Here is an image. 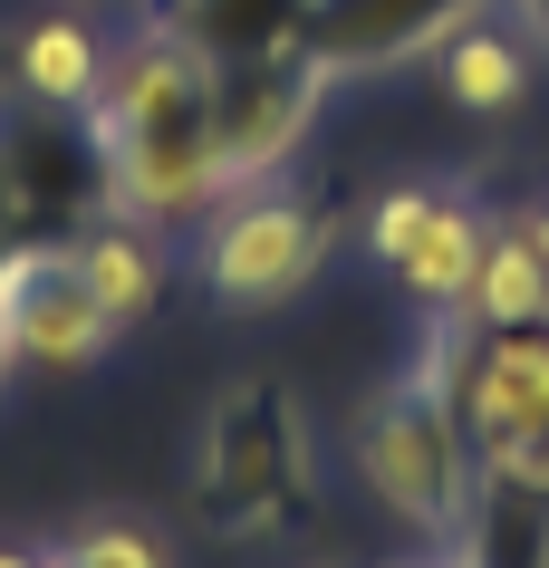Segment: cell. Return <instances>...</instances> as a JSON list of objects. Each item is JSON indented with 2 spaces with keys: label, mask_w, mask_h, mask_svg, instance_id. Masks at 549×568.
<instances>
[{
  "label": "cell",
  "mask_w": 549,
  "mask_h": 568,
  "mask_svg": "<svg viewBox=\"0 0 549 568\" xmlns=\"http://www.w3.org/2000/svg\"><path fill=\"white\" fill-rule=\"evenodd\" d=\"M49 568H174V559H164V539L135 530V520H88L78 539L49 549Z\"/></svg>",
  "instance_id": "obj_17"
},
{
  "label": "cell",
  "mask_w": 549,
  "mask_h": 568,
  "mask_svg": "<svg viewBox=\"0 0 549 568\" xmlns=\"http://www.w3.org/2000/svg\"><path fill=\"white\" fill-rule=\"evenodd\" d=\"M68 251H78V270H88V290H96V308H106L116 328L154 318L164 280H174V251H164V232H154L145 212H125V203H106L88 232L68 241Z\"/></svg>",
  "instance_id": "obj_13"
},
{
  "label": "cell",
  "mask_w": 549,
  "mask_h": 568,
  "mask_svg": "<svg viewBox=\"0 0 549 568\" xmlns=\"http://www.w3.org/2000/svg\"><path fill=\"white\" fill-rule=\"evenodd\" d=\"M425 347L444 366L482 463L549 481V328H472L462 308H434Z\"/></svg>",
  "instance_id": "obj_6"
},
{
  "label": "cell",
  "mask_w": 549,
  "mask_h": 568,
  "mask_svg": "<svg viewBox=\"0 0 549 568\" xmlns=\"http://www.w3.org/2000/svg\"><path fill=\"white\" fill-rule=\"evenodd\" d=\"M482 10L491 0H318L308 10V59L328 78H386V68L434 59Z\"/></svg>",
  "instance_id": "obj_10"
},
{
  "label": "cell",
  "mask_w": 549,
  "mask_h": 568,
  "mask_svg": "<svg viewBox=\"0 0 549 568\" xmlns=\"http://www.w3.org/2000/svg\"><path fill=\"white\" fill-rule=\"evenodd\" d=\"M96 78H106V39L78 20V10H49L30 30H10V88L49 97V106H88Z\"/></svg>",
  "instance_id": "obj_15"
},
{
  "label": "cell",
  "mask_w": 549,
  "mask_h": 568,
  "mask_svg": "<svg viewBox=\"0 0 549 568\" xmlns=\"http://www.w3.org/2000/svg\"><path fill=\"white\" fill-rule=\"evenodd\" d=\"M308 10H318V0H145L135 20L174 30L183 49H203L213 68H232V59H279V49H308Z\"/></svg>",
  "instance_id": "obj_12"
},
{
  "label": "cell",
  "mask_w": 549,
  "mask_h": 568,
  "mask_svg": "<svg viewBox=\"0 0 549 568\" xmlns=\"http://www.w3.org/2000/svg\"><path fill=\"white\" fill-rule=\"evenodd\" d=\"M530 78H540V39H530V20H520L511 0H491L482 20H462L434 49V88L454 97L462 116H511L520 97H530Z\"/></svg>",
  "instance_id": "obj_11"
},
{
  "label": "cell",
  "mask_w": 549,
  "mask_h": 568,
  "mask_svg": "<svg viewBox=\"0 0 549 568\" xmlns=\"http://www.w3.org/2000/svg\"><path fill=\"white\" fill-rule=\"evenodd\" d=\"M0 337H10V357L68 376V366H96L116 347V318L96 308L78 251L49 241V251H10V261H0Z\"/></svg>",
  "instance_id": "obj_9"
},
{
  "label": "cell",
  "mask_w": 549,
  "mask_h": 568,
  "mask_svg": "<svg viewBox=\"0 0 549 568\" xmlns=\"http://www.w3.org/2000/svg\"><path fill=\"white\" fill-rule=\"evenodd\" d=\"M444 549H454L462 568H549V481L482 463L472 510L454 520V539H444Z\"/></svg>",
  "instance_id": "obj_14"
},
{
  "label": "cell",
  "mask_w": 549,
  "mask_h": 568,
  "mask_svg": "<svg viewBox=\"0 0 549 568\" xmlns=\"http://www.w3.org/2000/svg\"><path fill=\"white\" fill-rule=\"evenodd\" d=\"M318 510L299 395L279 376H232L193 434V520L213 539H279Z\"/></svg>",
  "instance_id": "obj_2"
},
{
  "label": "cell",
  "mask_w": 549,
  "mask_h": 568,
  "mask_svg": "<svg viewBox=\"0 0 549 568\" xmlns=\"http://www.w3.org/2000/svg\"><path fill=\"white\" fill-rule=\"evenodd\" d=\"M520 232L540 241V261H549V203H530V212H520Z\"/></svg>",
  "instance_id": "obj_19"
},
{
  "label": "cell",
  "mask_w": 549,
  "mask_h": 568,
  "mask_svg": "<svg viewBox=\"0 0 549 568\" xmlns=\"http://www.w3.org/2000/svg\"><path fill=\"white\" fill-rule=\"evenodd\" d=\"M347 222L357 212L337 203V193H318V183H232L213 203V222H203V290L232 308H279L299 300L308 280L337 261V241H347Z\"/></svg>",
  "instance_id": "obj_4"
},
{
  "label": "cell",
  "mask_w": 549,
  "mask_h": 568,
  "mask_svg": "<svg viewBox=\"0 0 549 568\" xmlns=\"http://www.w3.org/2000/svg\"><path fill=\"white\" fill-rule=\"evenodd\" d=\"M520 20H530V39H540V59H549V0H511Z\"/></svg>",
  "instance_id": "obj_18"
},
{
  "label": "cell",
  "mask_w": 549,
  "mask_h": 568,
  "mask_svg": "<svg viewBox=\"0 0 549 568\" xmlns=\"http://www.w3.org/2000/svg\"><path fill=\"white\" fill-rule=\"evenodd\" d=\"M125 10H145V0H125Z\"/></svg>",
  "instance_id": "obj_24"
},
{
  "label": "cell",
  "mask_w": 549,
  "mask_h": 568,
  "mask_svg": "<svg viewBox=\"0 0 549 568\" xmlns=\"http://www.w3.org/2000/svg\"><path fill=\"white\" fill-rule=\"evenodd\" d=\"M106 203H116V174H106L88 106H49V97L0 88V261L78 241Z\"/></svg>",
  "instance_id": "obj_5"
},
{
  "label": "cell",
  "mask_w": 549,
  "mask_h": 568,
  "mask_svg": "<svg viewBox=\"0 0 549 568\" xmlns=\"http://www.w3.org/2000/svg\"><path fill=\"white\" fill-rule=\"evenodd\" d=\"M462 318L472 328H549V261L520 222H491V251L462 290Z\"/></svg>",
  "instance_id": "obj_16"
},
{
  "label": "cell",
  "mask_w": 549,
  "mask_h": 568,
  "mask_svg": "<svg viewBox=\"0 0 549 568\" xmlns=\"http://www.w3.org/2000/svg\"><path fill=\"white\" fill-rule=\"evenodd\" d=\"M366 251L396 270L425 308H462L472 270L491 251V212L462 183H396V193H376V212H366Z\"/></svg>",
  "instance_id": "obj_8"
},
{
  "label": "cell",
  "mask_w": 549,
  "mask_h": 568,
  "mask_svg": "<svg viewBox=\"0 0 549 568\" xmlns=\"http://www.w3.org/2000/svg\"><path fill=\"white\" fill-rule=\"evenodd\" d=\"M116 203L145 212L154 232L213 222V203L232 193L222 174V135H213V59L183 49L174 30L135 20L125 39H106V78L88 97Z\"/></svg>",
  "instance_id": "obj_1"
},
{
  "label": "cell",
  "mask_w": 549,
  "mask_h": 568,
  "mask_svg": "<svg viewBox=\"0 0 549 568\" xmlns=\"http://www.w3.org/2000/svg\"><path fill=\"white\" fill-rule=\"evenodd\" d=\"M0 568H49V559H39V549H0Z\"/></svg>",
  "instance_id": "obj_21"
},
{
  "label": "cell",
  "mask_w": 549,
  "mask_h": 568,
  "mask_svg": "<svg viewBox=\"0 0 549 568\" xmlns=\"http://www.w3.org/2000/svg\"><path fill=\"white\" fill-rule=\"evenodd\" d=\"M328 68L308 49H279V59H232L213 68V135H222V174L232 183H271L289 174V154L308 145V125L328 106Z\"/></svg>",
  "instance_id": "obj_7"
},
{
  "label": "cell",
  "mask_w": 549,
  "mask_h": 568,
  "mask_svg": "<svg viewBox=\"0 0 549 568\" xmlns=\"http://www.w3.org/2000/svg\"><path fill=\"white\" fill-rule=\"evenodd\" d=\"M396 568H462V559L444 549V539H425V559H396Z\"/></svg>",
  "instance_id": "obj_20"
},
{
  "label": "cell",
  "mask_w": 549,
  "mask_h": 568,
  "mask_svg": "<svg viewBox=\"0 0 549 568\" xmlns=\"http://www.w3.org/2000/svg\"><path fill=\"white\" fill-rule=\"evenodd\" d=\"M10 366H20V357H10V337H0V376H10Z\"/></svg>",
  "instance_id": "obj_23"
},
{
  "label": "cell",
  "mask_w": 549,
  "mask_h": 568,
  "mask_svg": "<svg viewBox=\"0 0 549 568\" xmlns=\"http://www.w3.org/2000/svg\"><path fill=\"white\" fill-rule=\"evenodd\" d=\"M357 481L396 510L415 539H454V520L472 510L482 444H472V424H462V405H454V386H444L434 347H425V357H405L396 376L357 405Z\"/></svg>",
  "instance_id": "obj_3"
},
{
  "label": "cell",
  "mask_w": 549,
  "mask_h": 568,
  "mask_svg": "<svg viewBox=\"0 0 549 568\" xmlns=\"http://www.w3.org/2000/svg\"><path fill=\"white\" fill-rule=\"evenodd\" d=\"M0 88H10V30H0Z\"/></svg>",
  "instance_id": "obj_22"
}]
</instances>
